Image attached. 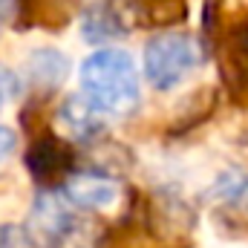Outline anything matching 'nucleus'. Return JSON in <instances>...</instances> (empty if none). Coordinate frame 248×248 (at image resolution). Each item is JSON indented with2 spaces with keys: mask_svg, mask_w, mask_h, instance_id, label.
<instances>
[{
  "mask_svg": "<svg viewBox=\"0 0 248 248\" xmlns=\"http://www.w3.org/2000/svg\"><path fill=\"white\" fill-rule=\"evenodd\" d=\"M32 240L17 225H0V248H29Z\"/></svg>",
  "mask_w": 248,
  "mask_h": 248,
  "instance_id": "nucleus-14",
  "label": "nucleus"
},
{
  "mask_svg": "<svg viewBox=\"0 0 248 248\" xmlns=\"http://www.w3.org/2000/svg\"><path fill=\"white\" fill-rule=\"evenodd\" d=\"M202 58H205L202 55V44L193 35H185V32L156 35L144 46L147 84L153 90H159V93L176 90L187 75H193V69H199Z\"/></svg>",
  "mask_w": 248,
  "mask_h": 248,
  "instance_id": "nucleus-2",
  "label": "nucleus"
},
{
  "mask_svg": "<svg viewBox=\"0 0 248 248\" xmlns=\"http://www.w3.org/2000/svg\"><path fill=\"white\" fill-rule=\"evenodd\" d=\"M214 110H217V90L214 87H199V90L187 93L173 110V119L168 124V136L179 139L190 130H196L202 122L211 119Z\"/></svg>",
  "mask_w": 248,
  "mask_h": 248,
  "instance_id": "nucleus-11",
  "label": "nucleus"
},
{
  "mask_svg": "<svg viewBox=\"0 0 248 248\" xmlns=\"http://www.w3.org/2000/svg\"><path fill=\"white\" fill-rule=\"evenodd\" d=\"M75 12V0H15V20L20 29L61 32L72 23Z\"/></svg>",
  "mask_w": 248,
  "mask_h": 248,
  "instance_id": "nucleus-8",
  "label": "nucleus"
},
{
  "mask_svg": "<svg viewBox=\"0 0 248 248\" xmlns=\"http://www.w3.org/2000/svg\"><path fill=\"white\" fill-rule=\"evenodd\" d=\"M130 29L133 23L127 17V9L124 3H116V0H98L87 6L81 15V35L90 44H107V41L124 38Z\"/></svg>",
  "mask_w": 248,
  "mask_h": 248,
  "instance_id": "nucleus-7",
  "label": "nucleus"
},
{
  "mask_svg": "<svg viewBox=\"0 0 248 248\" xmlns=\"http://www.w3.org/2000/svg\"><path fill=\"white\" fill-rule=\"evenodd\" d=\"M217 58L225 87L237 101L248 98V20H234L217 35Z\"/></svg>",
  "mask_w": 248,
  "mask_h": 248,
  "instance_id": "nucleus-4",
  "label": "nucleus"
},
{
  "mask_svg": "<svg viewBox=\"0 0 248 248\" xmlns=\"http://www.w3.org/2000/svg\"><path fill=\"white\" fill-rule=\"evenodd\" d=\"M3 3H6V0H0V6H3Z\"/></svg>",
  "mask_w": 248,
  "mask_h": 248,
  "instance_id": "nucleus-17",
  "label": "nucleus"
},
{
  "mask_svg": "<svg viewBox=\"0 0 248 248\" xmlns=\"http://www.w3.org/2000/svg\"><path fill=\"white\" fill-rule=\"evenodd\" d=\"M211 196L217 202H222L225 208H248V173L240 168H228L217 176V182L211 187Z\"/></svg>",
  "mask_w": 248,
  "mask_h": 248,
  "instance_id": "nucleus-13",
  "label": "nucleus"
},
{
  "mask_svg": "<svg viewBox=\"0 0 248 248\" xmlns=\"http://www.w3.org/2000/svg\"><path fill=\"white\" fill-rule=\"evenodd\" d=\"M133 26L170 29L187 20V0H122Z\"/></svg>",
  "mask_w": 248,
  "mask_h": 248,
  "instance_id": "nucleus-10",
  "label": "nucleus"
},
{
  "mask_svg": "<svg viewBox=\"0 0 248 248\" xmlns=\"http://www.w3.org/2000/svg\"><path fill=\"white\" fill-rule=\"evenodd\" d=\"M15 93H17V78H15V72L6 69V66H0V110L15 98Z\"/></svg>",
  "mask_w": 248,
  "mask_h": 248,
  "instance_id": "nucleus-15",
  "label": "nucleus"
},
{
  "mask_svg": "<svg viewBox=\"0 0 248 248\" xmlns=\"http://www.w3.org/2000/svg\"><path fill=\"white\" fill-rule=\"evenodd\" d=\"M75 165V150L72 144L55 136V133H41L32 139L29 153H26V170L41 182V185H52L58 179H69Z\"/></svg>",
  "mask_w": 248,
  "mask_h": 248,
  "instance_id": "nucleus-5",
  "label": "nucleus"
},
{
  "mask_svg": "<svg viewBox=\"0 0 248 248\" xmlns=\"http://www.w3.org/2000/svg\"><path fill=\"white\" fill-rule=\"evenodd\" d=\"M63 196L75 208L87 211H113L122 202V187L116 179L101 173H72L63 182Z\"/></svg>",
  "mask_w": 248,
  "mask_h": 248,
  "instance_id": "nucleus-6",
  "label": "nucleus"
},
{
  "mask_svg": "<svg viewBox=\"0 0 248 248\" xmlns=\"http://www.w3.org/2000/svg\"><path fill=\"white\" fill-rule=\"evenodd\" d=\"M26 234L38 248H75L84 237V219L72 211L66 196L44 190L32 205Z\"/></svg>",
  "mask_w": 248,
  "mask_h": 248,
  "instance_id": "nucleus-3",
  "label": "nucleus"
},
{
  "mask_svg": "<svg viewBox=\"0 0 248 248\" xmlns=\"http://www.w3.org/2000/svg\"><path fill=\"white\" fill-rule=\"evenodd\" d=\"M15 147H17V136H15V130H9V127L0 124V162L9 159V156L15 153Z\"/></svg>",
  "mask_w": 248,
  "mask_h": 248,
  "instance_id": "nucleus-16",
  "label": "nucleus"
},
{
  "mask_svg": "<svg viewBox=\"0 0 248 248\" xmlns=\"http://www.w3.org/2000/svg\"><path fill=\"white\" fill-rule=\"evenodd\" d=\"M81 90L104 116H130L141 101L136 63L116 46H101L84 58Z\"/></svg>",
  "mask_w": 248,
  "mask_h": 248,
  "instance_id": "nucleus-1",
  "label": "nucleus"
},
{
  "mask_svg": "<svg viewBox=\"0 0 248 248\" xmlns=\"http://www.w3.org/2000/svg\"><path fill=\"white\" fill-rule=\"evenodd\" d=\"M61 122L63 127L78 136V139H93L104 130V113L81 93V95H69L66 101L61 104Z\"/></svg>",
  "mask_w": 248,
  "mask_h": 248,
  "instance_id": "nucleus-12",
  "label": "nucleus"
},
{
  "mask_svg": "<svg viewBox=\"0 0 248 248\" xmlns=\"http://www.w3.org/2000/svg\"><path fill=\"white\" fill-rule=\"evenodd\" d=\"M26 78H29V84L41 93V95H46V93H55L58 87H61L63 81L69 78V58L63 55L61 49H55V46H41V49H32L29 55H26Z\"/></svg>",
  "mask_w": 248,
  "mask_h": 248,
  "instance_id": "nucleus-9",
  "label": "nucleus"
}]
</instances>
